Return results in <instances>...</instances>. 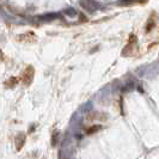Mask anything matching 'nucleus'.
I'll use <instances>...</instances> for the list:
<instances>
[{
	"label": "nucleus",
	"mask_w": 159,
	"mask_h": 159,
	"mask_svg": "<svg viewBox=\"0 0 159 159\" xmlns=\"http://www.w3.org/2000/svg\"><path fill=\"white\" fill-rule=\"evenodd\" d=\"M32 78H34V68L32 67H28L23 73V81L25 85H29L31 83Z\"/></svg>",
	"instance_id": "obj_1"
},
{
	"label": "nucleus",
	"mask_w": 159,
	"mask_h": 159,
	"mask_svg": "<svg viewBox=\"0 0 159 159\" xmlns=\"http://www.w3.org/2000/svg\"><path fill=\"white\" fill-rule=\"evenodd\" d=\"M101 126H93V127H91L90 129L88 130V134H92V133H95V132H97V129H101Z\"/></svg>",
	"instance_id": "obj_2"
}]
</instances>
